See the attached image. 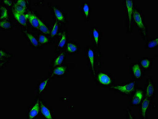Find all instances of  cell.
<instances>
[{
  "mask_svg": "<svg viewBox=\"0 0 158 119\" xmlns=\"http://www.w3.org/2000/svg\"><path fill=\"white\" fill-rule=\"evenodd\" d=\"M144 71L141 68L138 62H133L130 65V72L134 79L139 80L143 79Z\"/></svg>",
  "mask_w": 158,
  "mask_h": 119,
  "instance_id": "obj_10",
  "label": "cell"
},
{
  "mask_svg": "<svg viewBox=\"0 0 158 119\" xmlns=\"http://www.w3.org/2000/svg\"><path fill=\"white\" fill-rule=\"evenodd\" d=\"M85 55L89 70L94 77L97 72V51L93 46L88 45L85 49Z\"/></svg>",
  "mask_w": 158,
  "mask_h": 119,
  "instance_id": "obj_4",
  "label": "cell"
},
{
  "mask_svg": "<svg viewBox=\"0 0 158 119\" xmlns=\"http://www.w3.org/2000/svg\"><path fill=\"white\" fill-rule=\"evenodd\" d=\"M103 33L100 28L96 26L92 28V40L93 47L96 49L98 55H100L101 53V43Z\"/></svg>",
  "mask_w": 158,
  "mask_h": 119,
  "instance_id": "obj_7",
  "label": "cell"
},
{
  "mask_svg": "<svg viewBox=\"0 0 158 119\" xmlns=\"http://www.w3.org/2000/svg\"><path fill=\"white\" fill-rule=\"evenodd\" d=\"M59 30V23L57 20H56L53 24L51 32H50V36L52 37H56L58 33Z\"/></svg>",
  "mask_w": 158,
  "mask_h": 119,
  "instance_id": "obj_24",
  "label": "cell"
},
{
  "mask_svg": "<svg viewBox=\"0 0 158 119\" xmlns=\"http://www.w3.org/2000/svg\"><path fill=\"white\" fill-rule=\"evenodd\" d=\"M126 117L127 119H135V117L131 113V109L129 108H128L125 110Z\"/></svg>",
  "mask_w": 158,
  "mask_h": 119,
  "instance_id": "obj_31",
  "label": "cell"
},
{
  "mask_svg": "<svg viewBox=\"0 0 158 119\" xmlns=\"http://www.w3.org/2000/svg\"><path fill=\"white\" fill-rule=\"evenodd\" d=\"M133 23L139 31V35L145 41L149 40V30L142 10L135 5L133 12Z\"/></svg>",
  "mask_w": 158,
  "mask_h": 119,
  "instance_id": "obj_1",
  "label": "cell"
},
{
  "mask_svg": "<svg viewBox=\"0 0 158 119\" xmlns=\"http://www.w3.org/2000/svg\"><path fill=\"white\" fill-rule=\"evenodd\" d=\"M54 15L59 21L65 23L66 22L65 15L62 11L56 6H53L52 7Z\"/></svg>",
  "mask_w": 158,
  "mask_h": 119,
  "instance_id": "obj_18",
  "label": "cell"
},
{
  "mask_svg": "<svg viewBox=\"0 0 158 119\" xmlns=\"http://www.w3.org/2000/svg\"><path fill=\"white\" fill-rule=\"evenodd\" d=\"M49 78H47L40 83L39 87V93H41L43 91L45 90L46 87H47L48 84L49 82Z\"/></svg>",
  "mask_w": 158,
  "mask_h": 119,
  "instance_id": "obj_25",
  "label": "cell"
},
{
  "mask_svg": "<svg viewBox=\"0 0 158 119\" xmlns=\"http://www.w3.org/2000/svg\"><path fill=\"white\" fill-rule=\"evenodd\" d=\"M124 13L127 16L126 20V28L127 33H131L133 31L134 24L133 23V12L135 5L134 0H125L123 1Z\"/></svg>",
  "mask_w": 158,
  "mask_h": 119,
  "instance_id": "obj_3",
  "label": "cell"
},
{
  "mask_svg": "<svg viewBox=\"0 0 158 119\" xmlns=\"http://www.w3.org/2000/svg\"><path fill=\"white\" fill-rule=\"evenodd\" d=\"M14 16L15 19L19 22V23L22 26H26L27 25L26 16L24 15L23 14L17 13L15 11H13Z\"/></svg>",
  "mask_w": 158,
  "mask_h": 119,
  "instance_id": "obj_21",
  "label": "cell"
},
{
  "mask_svg": "<svg viewBox=\"0 0 158 119\" xmlns=\"http://www.w3.org/2000/svg\"><path fill=\"white\" fill-rule=\"evenodd\" d=\"M138 63L144 72L150 70L153 67L154 64V60L151 57H142L139 59Z\"/></svg>",
  "mask_w": 158,
  "mask_h": 119,
  "instance_id": "obj_12",
  "label": "cell"
},
{
  "mask_svg": "<svg viewBox=\"0 0 158 119\" xmlns=\"http://www.w3.org/2000/svg\"><path fill=\"white\" fill-rule=\"evenodd\" d=\"M8 11L6 8L4 7L1 6V19H6L8 18Z\"/></svg>",
  "mask_w": 158,
  "mask_h": 119,
  "instance_id": "obj_29",
  "label": "cell"
},
{
  "mask_svg": "<svg viewBox=\"0 0 158 119\" xmlns=\"http://www.w3.org/2000/svg\"><path fill=\"white\" fill-rule=\"evenodd\" d=\"M145 49L148 50H156L158 48V37H156L153 38L149 39L145 42Z\"/></svg>",
  "mask_w": 158,
  "mask_h": 119,
  "instance_id": "obj_14",
  "label": "cell"
},
{
  "mask_svg": "<svg viewBox=\"0 0 158 119\" xmlns=\"http://www.w3.org/2000/svg\"><path fill=\"white\" fill-rule=\"evenodd\" d=\"M68 67L66 66H61L56 67L51 74V76H62L68 71Z\"/></svg>",
  "mask_w": 158,
  "mask_h": 119,
  "instance_id": "obj_17",
  "label": "cell"
},
{
  "mask_svg": "<svg viewBox=\"0 0 158 119\" xmlns=\"http://www.w3.org/2000/svg\"><path fill=\"white\" fill-rule=\"evenodd\" d=\"M40 109L41 111L43 116L47 119H52L51 113L50 110L45 105L43 104L42 102H40Z\"/></svg>",
  "mask_w": 158,
  "mask_h": 119,
  "instance_id": "obj_23",
  "label": "cell"
},
{
  "mask_svg": "<svg viewBox=\"0 0 158 119\" xmlns=\"http://www.w3.org/2000/svg\"><path fill=\"white\" fill-rule=\"evenodd\" d=\"M49 39L45 35L40 34L39 36V42L41 44H45L48 42Z\"/></svg>",
  "mask_w": 158,
  "mask_h": 119,
  "instance_id": "obj_27",
  "label": "cell"
},
{
  "mask_svg": "<svg viewBox=\"0 0 158 119\" xmlns=\"http://www.w3.org/2000/svg\"><path fill=\"white\" fill-rule=\"evenodd\" d=\"M66 52L69 54H76L80 51V45L79 43L76 42L72 41H68L65 46Z\"/></svg>",
  "mask_w": 158,
  "mask_h": 119,
  "instance_id": "obj_13",
  "label": "cell"
},
{
  "mask_svg": "<svg viewBox=\"0 0 158 119\" xmlns=\"http://www.w3.org/2000/svg\"><path fill=\"white\" fill-rule=\"evenodd\" d=\"M1 59L2 58L3 59L4 58H7L8 57H10V55L8 54V53H6V52L1 49Z\"/></svg>",
  "mask_w": 158,
  "mask_h": 119,
  "instance_id": "obj_32",
  "label": "cell"
},
{
  "mask_svg": "<svg viewBox=\"0 0 158 119\" xmlns=\"http://www.w3.org/2000/svg\"><path fill=\"white\" fill-rule=\"evenodd\" d=\"M143 90L145 97L153 100L156 94V86L154 79L151 75L147 78Z\"/></svg>",
  "mask_w": 158,
  "mask_h": 119,
  "instance_id": "obj_8",
  "label": "cell"
},
{
  "mask_svg": "<svg viewBox=\"0 0 158 119\" xmlns=\"http://www.w3.org/2000/svg\"><path fill=\"white\" fill-rule=\"evenodd\" d=\"M14 11L16 12L17 13L23 14L25 13V11H26V8L22 7L16 4L15 6Z\"/></svg>",
  "mask_w": 158,
  "mask_h": 119,
  "instance_id": "obj_30",
  "label": "cell"
},
{
  "mask_svg": "<svg viewBox=\"0 0 158 119\" xmlns=\"http://www.w3.org/2000/svg\"><path fill=\"white\" fill-rule=\"evenodd\" d=\"M91 4L88 1L82 3L80 8V12L82 18L85 22H89L91 18L92 12Z\"/></svg>",
  "mask_w": 158,
  "mask_h": 119,
  "instance_id": "obj_11",
  "label": "cell"
},
{
  "mask_svg": "<svg viewBox=\"0 0 158 119\" xmlns=\"http://www.w3.org/2000/svg\"><path fill=\"white\" fill-rule=\"evenodd\" d=\"M27 18L28 19L29 22H30L31 25L35 28H39L40 26V20L37 16L35 15H26Z\"/></svg>",
  "mask_w": 158,
  "mask_h": 119,
  "instance_id": "obj_20",
  "label": "cell"
},
{
  "mask_svg": "<svg viewBox=\"0 0 158 119\" xmlns=\"http://www.w3.org/2000/svg\"><path fill=\"white\" fill-rule=\"evenodd\" d=\"M131 96L130 106L132 107L139 106L145 97L143 89L138 86Z\"/></svg>",
  "mask_w": 158,
  "mask_h": 119,
  "instance_id": "obj_9",
  "label": "cell"
},
{
  "mask_svg": "<svg viewBox=\"0 0 158 119\" xmlns=\"http://www.w3.org/2000/svg\"><path fill=\"white\" fill-rule=\"evenodd\" d=\"M94 78L96 83L102 87L108 88L109 89L114 84V78L111 74L107 71H97Z\"/></svg>",
  "mask_w": 158,
  "mask_h": 119,
  "instance_id": "obj_5",
  "label": "cell"
},
{
  "mask_svg": "<svg viewBox=\"0 0 158 119\" xmlns=\"http://www.w3.org/2000/svg\"><path fill=\"white\" fill-rule=\"evenodd\" d=\"M138 87L137 81L134 79L121 83H114L108 89L120 95L131 96Z\"/></svg>",
  "mask_w": 158,
  "mask_h": 119,
  "instance_id": "obj_2",
  "label": "cell"
},
{
  "mask_svg": "<svg viewBox=\"0 0 158 119\" xmlns=\"http://www.w3.org/2000/svg\"><path fill=\"white\" fill-rule=\"evenodd\" d=\"M16 4L24 8H26L27 6L26 1H17Z\"/></svg>",
  "mask_w": 158,
  "mask_h": 119,
  "instance_id": "obj_33",
  "label": "cell"
},
{
  "mask_svg": "<svg viewBox=\"0 0 158 119\" xmlns=\"http://www.w3.org/2000/svg\"><path fill=\"white\" fill-rule=\"evenodd\" d=\"M1 27L3 29H10L12 28V24L10 22L7 21H3L1 22Z\"/></svg>",
  "mask_w": 158,
  "mask_h": 119,
  "instance_id": "obj_28",
  "label": "cell"
},
{
  "mask_svg": "<svg viewBox=\"0 0 158 119\" xmlns=\"http://www.w3.org/2000/svg\"><path fill=\"white\" fill-rule=\"evenodd\" d=\"M24 33L26 35L29 42L31 44V45L34 47H38L40 46V43L37 39L35 37V36L32 35L31 33L27 31L26 30L24 31Z\"/></svg>",
  "mask_w": 158,
  "mask_h": 119,
  "instance_id": "obj_19",
  "label": "cell"
},
{
  "mask_svg": "<svg viewBox=\"0 0 158 119\" xmlns=\"http://www.w3.org/2000/svg\"><path fill=\"white\" fill-rule=\"evenodd\" d=\"M4 2L9 6H11L12 5V1H4Z\"/></svg>",
  "mask_w": 158,
  "mask_h": 119,
  "instance_id": "obj_34",
  "label": "cell"
},
{
  "mask_svg": "<svg viewBox=\"0 0 158 119\" xmlns=\"http://www.w3.org/2000/svg\"><path fill=\"white\" fill-rule=\"evenodd\" d=\"M39 111H40V103L38 100L29 112V118L33 119L37 117L39 114Z\"/></svg>",
  "mask_w": 158,
  "mask_h": 119,
  "instance_id": "obj_22",
  "label": "cell"
},
{
  "mask_svg": "<svg viewBox=\"0 0 158 119\" xmlns=\"http://www.w3.org/2000/svg\"><path fill=\"white\" fill-rule=\"evenodd\" d=\"M68 34L67 30H64L61 33V36L58 43H57V48L62 49L65 47L67 43L68 42Z\"/></svg>",
  "mask_w": 158,
  "mask_h": 119,
  "instance_id": "obj_15",
  "label": "cell"
},
{
  "mask_svg": "<svg viewBox=\"0 0 158 119\" xmlns=\"http://www.w3.org/2000/svg\"><path fill=\"white\" fill-rule=\"evenodd\" d=\"M139 106V117L142 119L148 118L149 113L151 110L156 108V104L153 102V100L145 96Z\"/></svg>",
  "mask_w": 158,
  "mask_h": 119,
  "instance_id": "obj_6",
  "label": "cell"
},
{
  "mask_svg": "<svg viewBox=\"0 0 158 119\" xmlns=\"http://www.w3.org/2000/svg\"><path fill=\"white\" fill-rule=\"evenodd\" d=\"M39 28L42 33L46 34L50 33V31L47 26L41 20H40V26Z\"/></svg>",
  "mask_w": 158,
  "mask_h": 119,
  "instance_id": "obj_26",
  "label": "cell"
},
{
  "mask_svg": "<svg viewBox=\"0 0 158 119\" xmlns=\"http://www.w3.org/2000/svg\"><path fill=\"white\" fill-rule=\"evenodd\" d=\"M66 57V53L65 52H61L54 58L52 62L53 68L59 66L65 61Z\"/></svg>",
  "mask_w": 158,
  "mask_h": 119,
  "instance_id": "obj_16",
  "label": "cell"
}]
</instances>
